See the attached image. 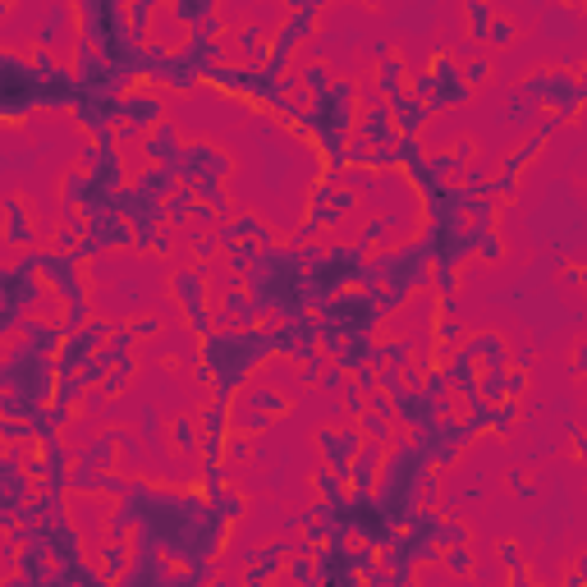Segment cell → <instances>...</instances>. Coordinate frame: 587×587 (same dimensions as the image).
Returning a JSON list of instances; mask_svg holds the SVG:
<instances>
[{"label":"cell","instance_id":"cell-1","mask_svg":"<svg viewBox=\"0 0 587 587\" xmlns=\"http://www.w3.org/2000/svg\"><path fill=\"white\" fill-rule=\"evenodd\" d=\"M5 244L10 248H19V244H37V235H33V226H28V202L24 197H10L5 202Z\"/></svg>","mask_w":587,"mask_h":587},{"label":"cell","instance_id":"cell-2","mask_svg":"<svg viewBox=\"0 0 587 587\" xmlns=\"http://www.w3.org/2000/svg\"><path fill=\"white\" fill-rule=\"evenodd\" d=\"M64 28H69V5H64V0H55L51 14H46V24L37 28V42H42V46H55Z\"/></svg>","mask_w":587,"mask_h":587},{"label":"cell","instance_id":"cell-3","mask_svg":"<svg viewBox=\"0 0 587 587\" xmlns=\"http://www.w3.org/2000/svg\"><path fill=\"white\" fill-rule=\"evenodd\" d=\"M244 404H248V409H257V413H284V409H289V404H284V395H280V390H271V386H248Z\"/></svg>","mask_w":587,"mask_h":587},{"label":"cell","instance_id":"cell-4","mask_svg":"<svg viewBox=\"0 0 587 587\" xmlns=\"http://www.w3.org/2000/svg\"><path fill=\"white\" fill-rule=\"evenodd\" d=\"M491 24H496V14H491V0H468V37H486L491 33Z\"/></svg>","mask_w":587,"mask_h":587},{"label":"cell","instance_id":"cell-5","mask_svg":"<svg viewBox=\"0 0 587 587\" xmlns=\"http://www.w3.org/2000/svg\"><path fill=\"white\" fill-rule=\"evenodd\" d=\"M514 37H519V28H514L509 19H496V24H491V33H486V42H496V46H509Z\"/></svg>","mask_w":587,"mask_h":587},{"label":"cell","instance_id":"cell-6","mask_svg":"<svg viewBox=\"0 0 587 587\" xmlns=\"http://www.w3.org/2000/svg\"><path fill=\"white\" fill-rule=\"evenodd\" d=\"M573 367H578V372H587V344H582V349L573 353Z\"/></svg>","mask_w":587,"mask_h":587}]
</instances>
